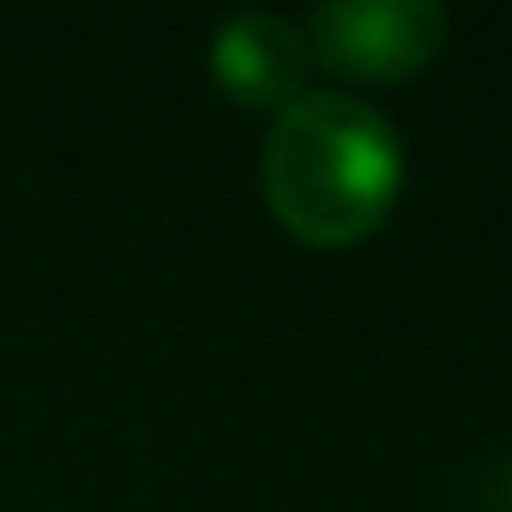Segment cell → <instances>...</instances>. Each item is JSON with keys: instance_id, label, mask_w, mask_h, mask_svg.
<instances>
[{"instance_id": "3957f363", "label": "cell", "mask_w": 512, "mask_h": 512, "mask_svg": "<svg viewBox=\"0 0 512 512\" xmlns=\"http://www.w3.org/2000/svg\"><path fill=\"white\" fill-rule=\"evenodd\" d=\"M308 37L284 13H235L211 37V79L241 109H290L308 91Z\"/></svg>"}, {"instance_id": "6da1fadb", "label": "cell", "mask_w": 512, "mask_h": 512, "mask_svg": "<svg viewBox=\"0 0 512 512\" xmlns=\"http://www.w3.org/2000/svg\"><path fill=\"white\" fill-rule=\"evenodd\" d=\"M260 187L272 217L308 247H356L368 241L404 187V139L392 115L344 91H302L278 109Z\"/></svg>"}, {"instance_id": "277c9868", "label": "cell", "mask_w": 512, "mask_h": 512, "mask_svg": "<svg viewBox=\"0 0 512 512\" xmlns=\"http://www.w3.org/2000/svg\"><path fill=\"white\" fill-rule=\"evenodd\" d=\"M482 512H512V452L482 476Z\"/></svg>"}, {"instance_id": "7a4b0ae2", "label": "cell", "mask_w": 512, "mask_h": 512, "mask_svg": "<svg viewBox=\"0 0 512 512\" xmlns=\"http://www.w3.org/2000/svg\"><path fill=\"white\" fill-rule=\"evenodd\" d=\"M446 13L434 0H326L308 13V55L344 79H410L446 49Z\"/></svg>"}]
</instances>
